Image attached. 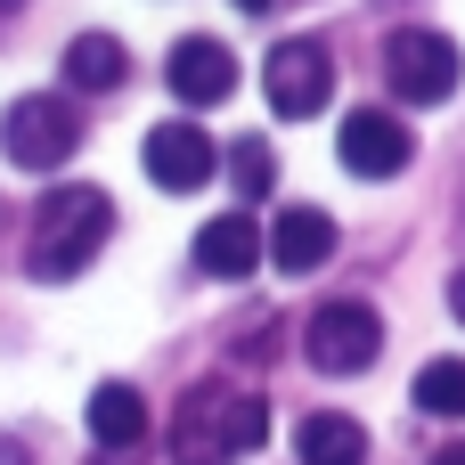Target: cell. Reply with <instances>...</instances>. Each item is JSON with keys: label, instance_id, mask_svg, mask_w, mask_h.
<instances>
[{"label": "cell", "instance_id": "4fadbf2b", "mask_svg": "<svg viewBox=\"0 0 465 465\" xmlns=\"http://www.w3.org/2000/svg\"><path fill=\"white\" fill-rule=\"evenodd\" d=\"M294 458H302V465H368V433H360L351 417L319 409V417L294 425Z\"/></svg>", "mask_w": 465, "mask_h": 465}, {"label": "cell", "instance_id": "2e32d148", "mask_svg": "<svg viewBox=\"0 0 465 465\" xmlns=\"http://www.w3.org/2000/svg\"><path fill=\"white\" fill-rule=\"evenodd\" d=\"M229 180H237L245 196H270V188H278V155H270V139H237V147H229Z\"/></svg>", "mask_w": 465, "mask_h": 465}, {"label": "cell", "instance_id": "d6986e66", "mask_svg": "<svg viewBox=\"0 0 465 465\" xmlns=\"http://www.w3.org/2000/svg\"><path fill=\"white\" fill-rule=\"evenodd\" d=\"M450 311H458V319H465V270H458V278H450Z\"/></svg>", "mask_w": 465, "mask_h": 465}, {"label": "cell", "instance_id": "52a82bcc", "mask_svg": "<svg viewBox=\"0 0 465 465\" xmlns=\"http://www.w3.org/2000/svg\"><path fill=\"white\" fill-rule=\"evenodd\" d=\"M335 155H343L351 180H392V172H409L417 139H409L401 114H384V106H351L343 131H335Z\"/></svg>", "mask_w": 465, "mask_h": 465}, {"label": "cell", "instance_id": "7a4b0ae2", "mask_svg": "<svg viewBox=\"0 0 465 465\" xmlns=\"http://www.w3.org/2000/svg\"><path fill=\"white\" fill-rule=\"evenodd\" d=\"M270 441V409L237 384H196L172 417V465H237Z\"/></svg>", "mask_w": 465, "mask_h": 465}, {"label": "cell", "instance_id": "e0dca14e", "mask_svg": "<svg viewBox=\"0 0 465 465\" xmlns=\"http://www.w3.org/2000/svg\"><path fill=\"white\" fill-rule=\"evenodd\" d=\"M0 465H33V450H25L16 433H0Z\"/></svg>", "mask_w": 465, "mask_h": 465}, {"label": "cell", "instance_id": "ffe728a7", "mask_svg": "<svg viewBox=\"0 0 465 465\" xmlns=\"http://www.w3.org/2000/svg\"><path fill=\"white\" fill-rule=\"evenodd\" d=\"M237 8H245V16H262V8H270V0H237Z\"/></svg>", "mask_w": 465, "mask_h": 465}, {"label": "cell", "instance_id": "30bf717a", "mask_svg": "<svg viewBox=\"0 0 465 465\" xmlns=\"http://www.w3.org/2000/svg\"><path fill=\"white\" fill-rule=\"evenodd\" d=\"M286 278H302V270H319L327 253H335V221L319 213V204H286L278 221H270V245H262Z\"/></svg>", "mask_w": 465, "mask_h": 465}, {"label": "cell", "instance_id": "3957f363", "mask_svg": "<svg viewBox=\"0 0 465 465\" xmlns=\"http://www.w3.org/2000/svg\"><path fill=\"white\" fill-rule=\"evenodd\" d=\"M74 147H82V114H74L57 90L8 98V114H0V155H8L16 172H57Z\"/></svg>", "mask_w": 465, "mask_h": 465}, {"label": "cell", "instance_id": "8992f818", "mask_svg": "<svg viewBox=\"0 0 465 465\" xmlns=\"http://www.w3.org/2000/svg\"><path fill=\"white\" fill-rule=\"evenodd\" d=\"M262 90H270V106H278L286 123H311V114L327 106V90H335V57H327L319 41H278V49L262 57Z\"/></svg>", "mask_w": 465, "mask_h": 465}, {"label": "cell", "instance_id": "5b68a950", "mask_svg": "<svg viewBox=\"0 0 465 465\" xmlns=\"http://www.w3.org/2000/svg\"><path fill=\"white\" fill-rule=\"evenodd\" d=\"M302 351L319 376H368L376 351H384V319L368 302H319L311 327H302Z\"/></svg>", "mask_w": 465, "mask_h": 465}, {"label": "cell", "instance_id": "9c48e42d", "mask_svg": "<svg viewBox=\"0 0 465 465\" xmlns=\"http://www.w3.org/2000/svg\"><path fill=\"white\" fill-rule=\"evenodd\" d=\"M163 82H172L188 106H221V98L237 90V57H229L221 41L188 33V41H172V57H163Z\"/></svg>", "mask_w": 465, "mask_h": 465}, {"label": "cell", "instance_id": "5bb4252c", "mask_svg": "<svg viewBox=\"0 0 465 465\" xmlns=\"http://www.w3.org/2000/svg\"><path fill=\"white\" fill-rule=\"evenodd\" d=\"M90 441L98 450H139L147 441V401L131 384H98L90 392Z\"/></svg>", "mask_w": 465, "mask_h": 465}, {"label": "cell", "instance_id": "8fae6325", "mask_svg": "<svg viewBox=\"0 0 465 465\" xmlns=\"http://www.w3.org/2000/svg\"><path fill=\"white\" fill-rule=\"evenodd\" d=\"M253 262H262V229L245 213H221V221L196 229V270L204 278H253Z\"/></svg>", "mask_w": 465, "mask_h": 465}, {"label": "cell", "instance_id": "ba28073f", "mask_svg": "<svg viewBox=\"0 0 465 465\" xmlns=\"http://www.w3.org/2000/svg\"><path fill=\"white\" fill-rule=\"evenodd\" d=\"M139 163H147V180H155V188L188 196V188H204V180L221 172V147H213L196 123H155V131H147V147H139Z\"/></svg>", "mask_w": 465, "mask_h": 465}, {"label": "cell", "instance_id": "7c38bea8", "mask_svg": "<svg viewBox=\"0 0 465 465\" xmlns=\"http://www.w3.org/2000/svg\"><path fill=\"white\" fill-rule=\"evenodd\" d=\"M131 82V49L114 33H74L65 41V90H123Z\"/></svg>", "mask_w": 465, "mask_h": 465}, {"label": "cell", "instance_id": "9a60e30c", "mask_svg": "<svg viewBox=\"0 0 465 465\" xmlns=\"http://www.w3.org/2000/svg\"><path fill=\"white\" fill-rule=\"evenodd\" d=\"M417 409L425 417H465V360H425L417 368Z\"/></svg>", "mask_w": 465, "mask_h": 465}, {"label": "cell", "instance_id": "ac0fdd59", "mask_svg": "<svg viewBox=\"0 0 465 465\" xmlns=\"http://www.w3.org/2000/svg\"><path fill=\"white\" fill-rule=\"evenodd\" d=\"M433 465H465V441H441V450H433Z\"/></svg>", "mask_w": 465, "mask_h": 465}, {"label": "cell", "instance_id": "277c9868", "mask_svg": "<svg viewBox=\"0 0 465 465\" xmlns=\"http://www.w3.org/2000/svg\"><path fill=\"white\" fill-rule=\"evenodd\" d=\"M384 82H392V98H409V106H441V98H458L465 57H458L450 33H433V25H401V33L384 41Z\"/></svg>", "mask_w": 465, "mask_h": 465}, {"label": "cell", "instance_id": "6da1fadb", "mask_svg": "<svg viewBox=\"0 0 465 465\" xmlns=\"http://www.w3.org/2000/svg\"><path fill=\"white\" fill-rule=\"evenodd\" d=\"M106 237H114V204H106V188H49L41 196V213H33V245H25V270L41 278V286H57V278H82L98 253H106Z\"/></svg>", "mask_w": 465, "mask_h": 465}]
</instances>
